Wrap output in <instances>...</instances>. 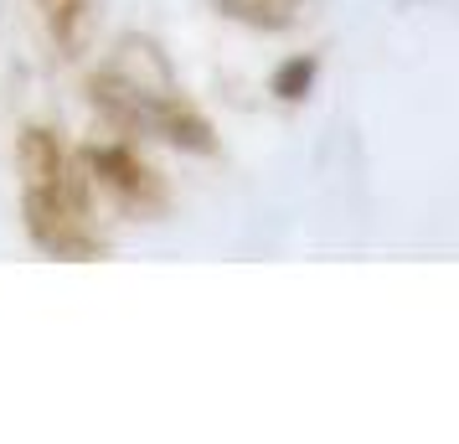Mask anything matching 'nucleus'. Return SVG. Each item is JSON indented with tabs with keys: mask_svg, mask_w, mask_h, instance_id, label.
<instances>
[{
	"mask_svg": "<svg viewBox=\"0 0 459 444\" xmlns=\"http://www.w3.org/2000/svg\"><path fill=\"white\" fill-rule=\"evenodd\" d=\"M22 228L57 264H93L108 254V238L93 212V181L78 155H67L52 187H22Z\"/></svg>",
	"mask_w": 459,
	"mask_h": 444,
	"instance_id": "f03ea898",
	"label": "nucleus"
},
{
	"mask_svg": "<svg viewBox=\"0 0 459 444\" xmlns=\"http://www.w3.org/2000/svg\"><path fill=\"white\" fill-rule=\"evenodd\" d=\"M315 78H320V57H315V52H294V57H284V63L273 67L269 93L279 99V104H305Z\"/></svg>",
	"mask_w": 459,
	"mask_h": 444,
	"instance_id": "0eeeda50",
	"label": "nucleus"
},
{
	"mask_svg": "<svg viewBox=\"0 0 459 444\" xmlns=\"http://www.w3.org/2000/svg\"><path fill=\"white\" fill-rule=\"evenodd\" d=\"M403 5H418V0H403Z\"/></svg>",
	"mask_w": 459,
	"mask_h": 444,
	"instance_id": "6e6552de",
	"label": "nucleus"
},
{
	"mask_svg": "<svg viewBox=\"0 0 459 444\" xmlns=\"http://www.w3.org/2000/svg\"><path fill=\"white\" fill-rule=\"evenodd\" d=\"M217 11L253 31H290L305 11V0H217Z\"/></svg>",
	"mask_w": 459,
	"mask_h": 444,
	"instance_id": "423d86ee",
	"label": "nucleus"
},
{
	"mask_svg": "<svg viewBox=\"0 0 459 444\" xmlns=\"http://www.w3.org/2000/svg\"><path fill=\"white\" fill-rule=\"evenodd\" d=\"M88 104L119 135H145V140H166L170 150L186 155H212L217 150V129L202 109L191 104L181 88H145L125 78L119 67H93L88 73Z\"/></svg>",
	"mask_w": 459,
	"mask_h": 444,
	"instance_id": "f257e3e1",
	"label": "nucleus"
},
{
	"mask_svg": "<svg viewBox=\"0 0 459 444\" xmlns=\"http://www.w3.org/2000/svg\"><path fill=\"white\" fill-rule=\"evenodd\" d=\"M37 11H42V26L52 47L63 52V57H78L93 37V26H99V11H104V0H37Z\"/></svg>",
	"mask_w": 459,
	"mask_h": 444,
	"instance_id": "20e7f679",
	"label": "nucleus"
},
{
	"mask_svg": "<svg viewBox=\"0 0 459 444\" xmlns=\"http://www.w3.org/2000/svg\"><path fill=\"white\" fill-rule=\"evenodd\" d=\"M63 166H67V150L47 125H26L16 135V176H22V187H52L63 176Z\"/></svg>",
	"mask_w": 459,
	"mask_h": 444,
	"instance_id": "39448f33",
	"label": "nucleus"
},
{
	"mask_svg": "<svg viewBox=\"0 0 459 444\" xmlns=\"http://www.w3.org/2000/svg\"><path fill=\"white\" fill-rule=\"evenodd\" d=\"M78 161H83L93 191H104L125 217H160L170 207L166 176L150 166L129 140H88L78 150Z\"/></svg>",
	"mask_w": 459,
	"mask_h": 444,
	"instance_id": "7ed1b4c3",
	"label": "nucleus"
}]
</instances>
